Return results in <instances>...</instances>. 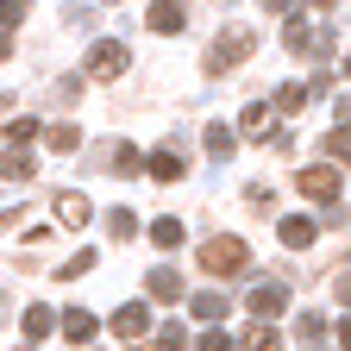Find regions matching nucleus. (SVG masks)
<instances>
[{
	"label": "nucleus",
	"instance_id": "ddd939ff",
	"mask_svg": "<svg viewBox=\"0 0 351 351\" xmlns=\"http://www.w3.org/2000/svg\"><path fill=\"white\" fill-rule=\"evenodd\" d=\"M63 339L88 345V339H95V314H88V307H69V314H63Z\"/></svg>",
	"mask_w": 351,
	"mask_h": 351
},
{
	"label": "nucleus",
	"instance_id": "473e14b6",
	"mask_svg": "<svg viewBox=\"0 0 351 351\" xmlns=\"http://www.w3.org/2000/svg\"><path fill=\"white\" fill-rule=\"evenodd\" d=\"M13 57V32H0V63H7Z\"/></svg>",
	"mask_w": 351,
	"mask_h": 351
},
{
	"label": "nucleus",
	"instance_id": "a211bd4d",
	"mask_svg": "<svg viewBox=\"0 0 351 351\" xmlns=\"http://www.w3.org/2000/svg\"><path fill=\"white\" fill-rule=\"evenodd\" d=\"M44 145H51V151H82V132L63 119V125H44Z\"/></svg>",
	"mask_w": 351,
	"mask_h": 351
},
{
	"label": "nucleus",
	"instance_id": "20e7f679",
	"mask_svg": "<svg viewBox=\"0 0 351 351\" xmlns=\"http://www.w3.org/2000/svg\"><path fill=\"white\" fill-rule=\"evenodd\" d=\"M295 182H301V195H307V201H320V207H332V201H339V169H332V163H307Z\"/></svg>",
	"mask_w": 351,
	"mask_h": 351
},
{
	"label": "nucleus",
	"instance_id": "39448f33",
	"mask_svg": "<svg viewBox=\"0 0 351 351\" xmlns=\"http://www.w3.org/2000/svg\"><path fill=\"white\" fill-rule=\"evenodd\" d=\"M113 332H119L125 345H138V339H151V307H145V301H125L119 314H113Z\"/></svg>",
	"mask_w": 351,
	"mask_h": 351
},
{
	"label": "nucleus",
	"instance_id": "6ab92c4d",
	"mask_svg": "<svg viewBox=\"0 0 351 351\" xmlns=\"http://www.w3.org/2000/svg\"><path fill=\"white\" fill-rule=\"evenodd\" d=\"M151 239H157L163 251H176V245H182V219H176V213H163V219H151Z\"/></svg>",
	"mask_w": 351,
	"mask_h": 351
},
{
	"label": "nucleus",
	"instance_id": "f257e3e1",
	"mask_svg": "<svg viewBox=\"0 0 351 351\" xmlns=\"http://www.w3.org/2000/svg\"><path fill=\"white\" fill-rule=\"evenodd\" d=\"M251 51H257V32H245V25L219 32V38L207 44V75H226V69H239V63H245Z\"/></svg>",
	"mask_w": 351,
	"mask_h": 351
},
{
	"label": "nucleus",
	"instance_id": "4be33fe9",
	"mask_svg": "<svg viewBox=\"0 0 351 351\" xmlns=\"http://www.w3.org/2000/svg\"><path fill=\"white\" fill-rule=\"evenodd\" d=\"M107 232L113 239H138V213H132V207H113L107 213Z\"/></svg>",
	"mask_w": 351,
	"mask_h": 351
},
{
	"label": "nucleus",
	"instance_id": "7c9ffc66",
	"mask_svg": "<svg viewBox=\"0 0 351 351\" xmlns=\"http://www.w3.org/2000/svg\"><path fill=\"white\" fill-rule=\"evenodd\" d=\"M332 113H339V125H351V95H339V107H332Z\"/></svg>",
	"mask_w": 351,
	"mask_h": 351
},
{
	"label": "nucleus",
	"instance_id": "7ed1b4c3",
	"mask_svg": "<svg viewBox=\"0 0 351 351\" xmlns=\"http://www.w3.org/2000/svg\"><path fill=\"white\" fill-rule=\"evenodd\" d=\"M282 44H289L295 57H320V63L332 57V38H326V32H314L301 13H289V19H282Z\"/></svg>",
	"mask_w": 351,
	"mask_h": 351
},
{
	"label": "nucleus",
	"instance_id": "2eb2a0df",
	"mask_svg": "<svg viewBox=\"0 0 351 351\" xmlns=\"http://www.w3.org/2000/svg\"><path fill=\"white\" fill-rule=\"evenodd\" d=\"M201 145H207V157H219V163H226V157L239 151V138H232V125H207V138H201Z\"/></svg>",
	"mask_w": 351,
	"mask_h": 351
},
{
	"label": "nucleus",
	"instance_id": "bb28decb",
	"mask_svg": "<svg viewBox=\"0 0 351 351\" xmlns=\"http://www.w3.org/2000/svg\"><path fill=\"white\" fill-rule=\"evenodd\" d=\"M113 169H119V176H132V169H145V157L132 151V145H113Z\"/></svg>",
	"mask_w": 351,
	"mask_h": 351
},
{
	"label": "nucleus",
	"instance_id": "a878e982",
	"mask_svg": "<svg viewBox=\"0 0 351 351\" xmlns=\"http://www.w3.org/2000/svg\"><path fill=\"white\" fill-rule=\"evenodd\" d=\"M38 132H44L38 119H13V125H7V145H32V138H38Z\"/></svg>",
	"mask_w": 351,
	"mask_h": 351
},
{
	"label": "nucleus",
	"instance_id": "393cba45",
	"mask_svg": "<svg viewBox=\"0 0 351 351\" xmlns=\"http://www.w3.org/2000/svg\"><path fill=\"white\" fill-rule=\"evenodd\" d=\"M25 13H32V0H0V32H19Z\"/></svg>",
	"mask_w": 351,
	"mask_h": 351
},
{
	"label": "nucleus",
	"instance_id": "c756f323",
	"mask_svg": "<svg viewBox=\"0 0 351 351\" xmlns=\"http://www.w3.org/2000/svg\"><path fill=\"white\" fill-rule=\"evenodd\" d=\"M195 351H232V332H201Z\"/></svg>",
	"mask_w": 351,
	"mask_h": 351
},
{
	"label": "nucleus",
	"instance_id": "0eeeda50",
	"mask_svg": "<svg viewBox=\"0 0 351 351\" xmlns=\"http://www.w3.org/2000/svg\"><path fill=\"white\" fill-rule=\"evenodd\" d=\"M145 169H151V182H163V189H169V182H182V169H189V157L176 151V145H157V151L145 157Z\"/></svg>",
	"mask_w": 351,
	"mask_h": 351
},
{
	"label": "nucleus",
	"instance_id": "72a5a7b5",
	"mask_svg": "<svg viewBox=\"0 0 351 351\" xmlns=\"http://www.w3.org/2000/svg\"><path fill=\"white\" fill-rule=\"evenodd\" d=\"M263 7H270V13H295V0H263Z\"/></svg>",
	"mask_w": 351,
	"mask_h": 351
},
{
	"label": "nucleus",
	"instance_id": "b1692460",
	"mask_svg": "<svg viewBox=\"0 0 351 351\" xmlns=\"http://www.w3.org/2000/svg\"><path fill=\"white\" fill-rule=\"evenodd\" d=\"M326 157H332V163H351V125L326 132Z\"/></svg>",
	"mask_w": 351,
	"mask_h": 351
},
{
	"label": "nucleus",
	"instance_id": "f3484780",
	"mask_svg": "<svg viewBox=\"0 0 351 351\" xmlns=\"http://www.w3.org/2000/svg\"><path fill=\"white\" fill-rule=\"evenodd\" d=\"M0 176H7V182H32V157H25V145H13L7 157H0Z\"/></svg>",
	"mask_w": 351,
	"mask_h": 351
},
{
	"label": "nucleus",
	"instance_id": "423d86ee",
	"mask_svg": "<svg viewBox=\"0 0 351 351\" xmlns=\"http://www.w3.org/2000/svg\"><path fill=\"white\" fill-rule=\"evenodd\" d=\"M245 307H251V314H257V320H276V314H282V307H289V289H282V282L270 276V282H257V289L245 295Z\"/></svg>",
	"mask_w": 351,
	"mask_h": 351
},
{
	"label": "nucleus",
	"instance_id": "f03ea898",
	"mask_svg": "<svg viewBox=\"0 0 351 351\" xmlns=\"http://www.w3.org/2000/svg\"><path fill=\"white\" fill-rule=\"evenodd\" d=\"M245 239H232V232H219V239H207L201 245V270L207 276H232V270H245Z\"/></svg>",
	"mask_w": 351,
	"mask_h": 351
},
{
	"label": "nucleus",
	"instance_id": "c85d7f7f",
	"mask_svg": "<svg viewBox=\"0 0 351 351\" xmlns=\"http://www.w3.org/2000/svg\"><path fill=\"white\" fill-rule=\"evenodd\" d=\"M88 270H95V251H75V257L63 263V282H69V276H88Z\"/></svg>",
	"mask_w": 351,
	"mask_h": 351
},
{
	"label": "nucleus",
	"instance_id": "f704fd0d",
	"mask_svg": "<svg viewBox=\"0 0 351 351\" xmlns=\"http://www.w3.org/2000/svg\"><path fill=\"white\" fill-rule=\"evenodd\" d=\"M339 301H345V307H351V276H339Z\"/></svg>",
	"mask_w": 351,
	"mask_h": 351
},
{
	"label": "nucleus",
	"instance_id": "9b49d317",
	"mask_svg": "<svg viewBox=\"0 0 351 351\" xmlns=\"http://www.w3.org/2000/svg\"><path fill=\"white\" fill-rule=\"evenodd\" d=\"M145 295L151 301H182V276H176L169 263H157V270H145Z\"/></svg>",
	"mask_w": 351,
	"mask_h": 351
},
{
	"label": "nucleus",
	"instance_id": "4468645a",
	"mask_svg": "<svg viewBox=\"0 0 351 351\" xmlns=\"http://www.w3.org/2000/svg\"><path fill=\"white\" fill-rule=\"evenodd\" d=\"M51 326H63L51 307H25V339H32V345H44V339H51Z\"/></svg>",
	"mask_w": 351,
	"mask_h": 351
},
{
	"label": "nucleus",
	"instance_id": "e433bc0d",
	"mask_svg": "<svg viewBox=\"0 0 351 351\" xmlns=\"http://www.w3.org/2000/svg\"><path fill=\"white\" fill-rule=\"evenodd\" d=\"M345 75H351V51H345Z\"/></svg>",
	"mask_w": 351,
	"mask_h": 351
},
{
	"label": "nucleus",
	"instance_id": "2f4dec72",
	"mask_svg": "<svg viewBox=\"0 0 351 351\" xmlns=\"http://www.w3.org/2000/svg\"><path fill=\"white\" fill-rule=\"evenodd\" d=\"M307 7H314V13H339V7H345V0H307Z\"/></svg>",
	"mask_w": 351,
	"mask_h": 351
},
{
	"label": "nucleus",
	"instance_id": "9d476101",
	"mask_svg": "<svg viewBox=\"0 0 351 351\" xmlns=\"http://www.w3.org/2000/svg\"><path fill=\"white\" fill-rule=\"evenodd\" d=\"M145 19H151V32H157V38H176L189 13H182V0H151V13H145Z\"/></svg>",
	"mask_w": 351,
	"mask_h": 351
},
{
	"label": "nucleus",
	"instance_id": "412c9836",
	"mask_svg": "<svg viewBox=\"0 0 351 351\" xmlns=\"http://www.w3.org/2000/svg\"><path fill=\"white\" fill-rule=\"evenodd\" d=\"M138 351H189V339H182V326H163L157 339H138Z\"/></svg>",
	"mask_w": 351,
	"mask_h": 351
},
{
	"label": "nucleus",
	"instance_id": "6e6552de",
	"mask_svg": "<svg viewBox=\"0 0 351 351\" xmlns=\"http://www.w3.org/2000/svg\"><path fill=\"white\" fill-rule=\"evenodd\" d=\"M125 63H132L125 44H113V38H101L95 51H88V75H101V82H107V75H125Z\"/></svg>",
	"mask_w": 351,
	"mask_h": 351
},
{
	"label": "nucleus",
	"instance_id": "cd10ccee",
	"mask_svg": "<svg viewBox=\"0 0 351 351\" xmlns=\"http://www.w3.org/2000/svg\"><path fill=\"white\" fill-rule=\"evenodd\" d=\"M245 351H282V339H276V332H270V326H257V332H251V339H245Z\"/></svg>",
	"mask_w": 351,
	"mask_h": 351
},
{
	"label": "nucleus",
	"instance_id": "c9c22d12",
	"mask_svg": "<svg viewBox=\"0 0 351 351\" xmlns=\"http://www.w3.org/2000/svg\"><path fill=\"white\" fill-rule=\"evenodd\" d=\"M339 345H345V351H351V320H339Z\"/></svg>",
	"mask_w": 351,
	"mask_h": 351
},
{
	"label": "nucleus",
	"instance_id": "aec40b11",
	"mask_svg": "<svg viewBox=\"0 0 351 351\" xmlns=\"http://www.w3.org/2000/svg\"><path fill=\"white\" fill-rule=\"evenodd\" d=\"M57 219L63 226H88V201L82 195H57Z\"/></svg>",
	"mask_w": 351,
	"mask_h": 351
},
{
	"label": "nucleus",
	"instance_id": "f8f14e48",
	"mask_svg": "<svg viewBox=\"0 0 351 351\" xmlns=\"http://www.w3.org/2000/svg\"><path fill=\"white\" fill-rule=\"evenodd\" d=\"M282 245L289 251H307V245H314V219H307V213H289L282 219Z\"/></svg>",
	"mask_w": 351,
	"mask_h": 351
},
{
	"label": "nucleus",
	"instance_id": "1a4fd4ad",
	"mask_svg": "<svg viewBox=\"0 0 351 351\" xmlns=\"http://www.w3.org/2000/svg\"><path fill=\"white\" fill-rule=\"evenodd\" d=\"M189 307H195V320H207V326H219V320L232 314V301L219 295V289H195V295H189Z\"/></svg>",
	"mask_w": 351,
	"mask_h": 351
},
{
	"label": "nucleus",
	"instance_id": "5701e85b",
	"mask_svg": "<svg viewBox=\"0 0 351 351\" xmlns=\"http://www.w3.org/2000/svg\"><path fill=\"white\" fill-rule=\"evenodd\" d=\"M295 332H301L307 345H326V320H320V314H295Z\"/></svg>",
	"mask_w": 351,
	"mask_h": 351
},
{
	"label": "nucleus",
	"instance_id": "dca6fc26",
	"mask_svg": "<svg viewBox=\"0 0 351 351\" xmlns=\"http://www.w3.org/2000/svg\"><path fill=\"white\" fill-rule=\"evenodd\" d=\"M307 95H314L307 82H282V88H276V113H301V107H307Z\"/></svg>",
	"mask_w": 351,
	"mask_h": 351
}]
</instances>
